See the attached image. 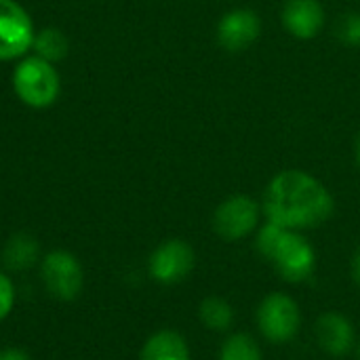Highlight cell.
<instances>
[{
	"instance_id": "obj_1",
	"label": "cell",
	"mask_w": 360,
	"mask_h": 360,
	"mask_svg": "<svg viewBox=\"0 0 360 360\" xmlns=\"http://www.w3.org/2000/svg\"><path fill=\"white\" fill-rule=\"evenodd\" d=\"M262 211L266 213V221L304 232L329 221L335 211V202L327 186L314 175L289 169L274 175L268 184Z\"/></svg>"
},
{
	"instance_id": "obj_2",
	"label": "cell",
	"mask_w": 360,
	"mask_h": 360,
	"mask_svg": "<svg viewBox=\"0 0 360 360\" xmlns=\"http://www.w3.org/2000/svg\"><path fill=\"white\" fill-rule=\"evenodd\" d=\"M255 232V249L285 283L300 285L314 276L316 251L302 232L281 228L272 221H266Z\"/></svg>"
},
{
	"instance_id": "obj_3",
	"label": "cell",
	"mask_w": 360,
	"mask_h": 360,
	"mask_svg": "<svg viewBox=\"0 0 360 360\" xmlns=\"http://www.w3.org/2000/svg\"><path fill=\"white\" fill-rule=\"evenodd\" d=\"M255 325L270 344H289L302 331V308L293 295L285 291L268 293L255 310Z\"/></svg>"
},
{
	"instance_id": "obj_4",
	"label": "cell",
	"mask_w": 360,
	"mask_h": 360,
	"mask_svg": "<svg viewBox=\"0 0 360 360\" xmlns=\"http://www.w3.org/2000/svg\"><path fill=\"white\" fill-rule=\"evenodd\" d=\"M17 97L30 108H46L59 95V74L42 57H27L13 74Z\"/></svg>"
},
{
	"instance_id": "obj_5",
	"label": "cell",
	"mask_w": 360,
	"mask_h": 360,
	"mask_svg": "<svg viewBox=\"0 0 360 360\" xmlns=\"http://www.w3.org/2000/svg\"><path fill=\"white\" fill-rule=\"evenodd\" d=\"M262 207L247 194H234L219 202L213 213V230L221 240L236 243L251 236L259 228Z\"/></svg>"
},
{
	"instance_id": "obj_6",
	"label": "cell",
	"mask_w": 360,
	"mask_h": 360,
	"mask_svg": "<svg viewBox=\"0 0 360 360\" xmlns=\"http://www.w3.org/2000/svg\"><path fill=\"white\" fill-rule=\"evenodd\" d=\"M40 276L44 289L61 302H72L78 297L84 285V272L80 262L70 251H51L40 264Z\"/></svg>"
},
{
	"instance_id": "obj_7",
	"label": "cell",
	"mask_w": 360,
	"mask_h": 360,
	"mask_svg": "<svg viewBox=\"0 0 360 360\" xmlns=\"http://www.w3.org/2000/svg\"><path fill=\"white\" fill-rule=\"evenodd\" d=\"M196 266L194 249L181 238H169L160 243L148 262L150 276L160 285H177L186 281Z\"/></svg>"
},
{
	"instance_id": "obj_8",
	"label": "cell",
	"mask_w": 360,
	"mask_h": 360,
	"mask_svg": "<svg viewBox=\"0 0 360 360\" xmlns=\"http://www.w3.org/2000/svg\"><path fill=\"white\" fill-rule=\"evenodd\" d=\"M34 42V25L25 8L15 0H0V61L27 53Z\"/></svg>"
},
{
	"instance_id": "obj_9",
	"label": "cell",
	"mask_w": 360,
	"mask_h": 360,
	"mask_svg": "<svg viewBox=\"0 0 360 360\" xmlns=\"http://www.w3.org/2000/svg\"><path fill=\"white\" fill-rule=\"evenodd\" d=\"M314 340H316V346L325 354L340 359V356H346L354 350L356 327L346 314H342L338 310H329L316 319Z\"/></svg>"
},
{
	"instance_id": "obj_10",
	"label": "cell",
	"mask_w": 360,
	"mask_h": 360,
	"mask_svg": "<svg viewBox=\"0 0 360 360\" xmlns=\"http://www.w3.org/2000/svg\"><path fill=\"white\" fill-rule=\"evenodd\" d=\"M262 32L259 17L249 8H236L221 17L217 25V40L226 51L238 53L253 44Z\"/></svg>"
},
{
	"instance_id": "obj_11",
	"label": "cell",
	"mask_w": 360,
	"mask_h": 360,
	"mask_svg": "<svg viewBox=\"0 0 360 360\" xmlns=\"http://www.w3.org/2000/svg\"><path fill=\"white\" fill-rule=\"evenodd\" d=\"M283 23L295 38H314L325 23V8L319 0H287L283 8Z\"/></svg>"
},
{
	"instance_id": "obj_12",
	"label": "cell",
	"mask_w": 360,
	"mask_h": 360,
	"mask_svg": "<svg viewBox=\"0 0 360 360\" xmlns=\"http://www.w3.org/2000/svg\"><path fill=\"white\" fill-rule=\"evenodd\" d=\"M139 360H192V356L181 333L173 329H160L146 340Z\"/></svg>"
},
{
	"instance_id": "obj_13",
	"label": "cell",
	"mask_w": 360,
	"mask_h": 360,
	"mask_svg": "<svg viewBox=\"0 0 360 360\" xmlns=\"http://www.w3.org/2000/svg\"><path fill=\"white\" fill-rule=\"evenodd\" d=\"M198 319L205 329L213 333H230L236 321L232 304L219 295H207L198 306Z\"/></svg>"
},
{
	"instance_id": "obj_14",
	"label": "cell",
	"mask_w": 360,
	"mask_h": 360,
	"mask_svg": "<svg viewBox=\"0 0 360 360\" xmlns=\"http://www.w3.org/2000/svg\"><path fill=\"white\" fill-rule=\"evenodd\" d=\"M38 253H40V247L36 238H32L30 234H15L8 238L2 251V262L8 270L23 272L38 262Z\"/></svg>"
},
{
	"instance_id": "obj_15",
	"label": "cell",
	"mask_w": 360,
	"mask_h": 360,
	"mask_svg": "<svg viewBox=\"0 0 360 360\" xmlns=\"http://www.w3.org/2000/svg\"><path fill=\"white\" fill-rule=\"evenodd\" d=\"M217 360H264V350L251 333H228Z\"/></svg>"
},
{
	"instance_id": "obj_16",
	"label": "cell",
	"mask_w": 360,
	"mask_h": 360,
	"mask_svg": "<svg viewBox=\"0 0 360 360\" xmlns=\"http://www.w3.org/2000/svg\"><path fill=\"white\" fill-rule=\"evenodd\" d=\"M32 46L36 49V55L44 61H59L68 53V40L57 27H46L38 34H34Z\"/></svg>"
},
{
	"instance_id": "obj_17",
	"label": "cell",
	"mask_w": 360,
	"mask_h": 360,
	"mask_svg": "<svg viewBox=\"0 0 360 360\" xmlns=\"http://www.w3.org/2000/svg\"><path fill=\"white\" fill-rule=\"evenodd\" d=\"M340 36L346 44L350 46H360V15L350 13L342 19L340 23Z\"/></svg>"
},
{
	"instance_id": "obj_18",
	"label": "cell",
	"mask_w": 360,
	"mask_h": 360,
	"mask_svg": "<svg viewBox=\"0 0 360 360\" xmlns=\"http://www.w3.org/2000/svg\"><path fill=\"white\" fill-rule=\"evenodd\" d=\"M15 306V287H13V281L0 272V321H4L11 310Z\"/></svg>"
},
{
	"instance_id": "obj_19",
	"label": "cell",
	"mask_w": 360,
	"mask_h": 360,
	"mask_svg": "<svg viewBox=\"0 0 360 360\" xmlns=\"http://www.w3.org/2000/svg\"><path fill=\"white\" fill-rule=\"evenodd\" d=\"M350 278H352V283L360 289V245L354 249L352 259H350Z\"/></svg>"
},
{
	"instance_id": "obj_20",
	"label": "cell",
	"mask_w": 360,
	"mask_h": 360,
	"mask_svg": "<svg viewBox=\"0 0 360 360\" xmlns=\"http://www.w3.org/2000/svg\"><path fill=\"white\" fill-rule=\"evenodd\" d=\"M0 360H32L27 352L19 350V348H4L0 350Z\"/></svg>"
},
{
	"instance_id": "obj_21",
	"label": "cell",
	"mask_w": 360,
	"mask_h": 360,
	"mask_svg": "<svg viewBox=\"0 0 360 360\" xmlns=\"http://www.w3.org/2000/svg\"><path fill=\"white\" fill-rule=\"evenodd\" d=\"M356 162H359V167H360V135H359V139H356Z\"/></svg>"
},
{
	"instance_id": "obj_22",
	"label": "cell",
	"mask_w": 360,
	"mask_h": 360,
	"mask_svg": "<svg viewBox=\"0 0 360 360\" xmlns=\"http://www.w3.org/2000/svg\"><path fill=\"white\" fill-rule=\"evenodd\" d=\"M359 360H360V346H359Z\"/></svg>"
}]
</instances>
